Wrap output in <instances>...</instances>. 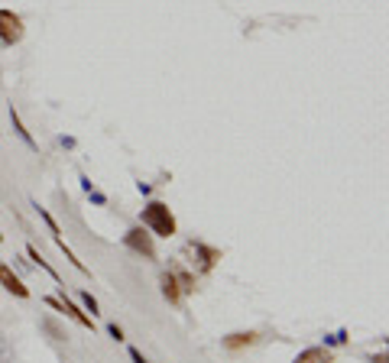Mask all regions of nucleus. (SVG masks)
Listing matches in <instances>:
<instances>
[{"label":"nucleus","mask_w":389,"mask_h":363,"mask_svg":"<svg viewBox=\"0 0 389 363\" xmlns=\"http://www.w3.org/2000/svg\"><path fill=\"white\" fill-rule=\"evenodd\" d=\"M292 363H331V350L328 347H305Z\"/></svg>","instance_id":"1a4fd4ad"},{"label":"nucleus","mask_w":389,"mask_h":363,"mask_svg":"<svg viewBox=\"0 0 389 363\" xmlns=\"http://www.w3.org/2000/svg\"><path fill=\"white\" fill-rule=\"evenodd\" d=\"M159 285H162V295H166V302H172V305H179L182 302V283H179V276L175 273H162L159 276Z\"/></svg>","instance_id":"0eeeda50"},{"label":"nucleus","mask_w":389,"mask_h":363,"mask_svg":"<svg viewBox=\"0 0 389 363\" xmlns=\"http://www.w3.org/2000/svg\"><path fill=\"white\" fill-rule=\"evenodd\" d=\"M10 127H13V133L20 140H23L26 143V149H40V146H36V140L30 137V130L23 127V121H20V113H16V107H10Z\"/></svg>","instance_id":"9d476101"},{"label":"nucleus","mask_w":389,"mask_h":363,"mask_svg":"<svg viewBox=\"0 0 389 363\" xmlns=\"http://www.w3.org/2000/svg\"><path fill=\"white\" fill-rule=\"evenodd\" d=\"M26 253H30V259H36V266H42V269H46V273L59 283V273H56L52 266H49V259H42V257H40V250H36V247H26Z\"/></svg>","instance_id":"9b49d317"},{"label":"nucleus","mask_w":389,"mask_h":363,"mask_svg":"<svg viewBox=\"0 0 389 363\" xmlns=\"http://www.w3.org/2000/svg\"><path fill=\"white\" fill-rule=\"evenodd\" d=\"M130 360H133V363H150V360H146V357L140 354V350H136V347H130Z\"/></svg>","instance_id":"a211bd4d"},{"label":"nucleus","mask_w":389,"mask_h":363,"mask_svg":"<svg viewBox=\"0 0 389 363\" xmlns=\"http://www.w3.org/2000/svg\"><path fill=\"white\" fill-rule=\"evenodd\" d=\"M23 16L13 10H0V46H16L23 39Z\"/></svg>","instance_id":"f03ea898"},{"label":"nucleus","mask_w":389,"mask_h":363,"mask_svg":"<svg viewBox=\"0 0 389 363\" xmlns=\"http://www.w3.org/2000/svg\"><path fill=\"white\" fill-rule=\"evenodd\" d=\"M140 221H143V227L150 230L152 237H172L175 230H179V224H175V214L169 211L166 202H150L143 208V214H140Z\"/></svg>","instance_id":"f257e3e1"},{"label":"nucleus","mask_w":389,"mask_h":363,"mask_svg":"<svg viewBox=\"0 0 389 363\" xmlns=\"http://www.w3.org/2000/svg\"><path fill=\"white\" fill-rule=\"evenodd\" d=\"M88 198H91V202H95V204H107V195H104V192H97V188H88Z\"/></svg>","instance_id":"2eb2a0df"},{"label":"nucleus","mask_w":389,"mask_h":363,"mask_svg":"<svg viewBox=\"0 0 389 363\" xmlns=\"http://www.w3.org/2000/svg\"><path fill=\"white\" fill-rule=\"evenodd\" d=\"M0 363H13V344L4 331H0Z\"/></svg>","instance_id":"f8f14e48"},{"label":"nucleus","mask_w":389,"mask_h":363,"mask_svg":"<svg viewBox=\"0 0 389 363\" xmlns=\"http://www.w3.org/2000/svg\"><path fill=\"white\" fill-rule=\"evenodd\" d=\"M0 285H4L7 292H13L16 299H30V289H26L23 279H20V276H16L7 263H0Z\"/></svg>","instance_id":"423d86ee"},{"label":"nucleus","mask_w":389,"mask_h":363,"mask_svg":"<svg viewBox=\"0 0 389 363\" xmlns=\"http://www.w3.org/2000/svg\"><path fill=\"white\" fill-rule=\"evenodd\" d=\"M344 340H347V334L337 331V334H331V338H325V344H344Z\"/></svg>","instance_id":"f3484780"},{"label":"nucleus","mask_w":389,"mask_h":363,"mask_svg":"<svg viewBox=\"0 0 389 363\" xmlns=\"http://www.w3.org/2000/svg\"><path fill=\"white\" fill-rule=\"evenodd\" d=\"M256 338H260V334H256V331H240V334H227V338H224V347H227V350H240V347H250V344H256Z\"/></svg>","instance_id":"6e6552de"},{"label":"nucleus","mask_w":389,"mask_h":363,"mask_svg":"<svg viewBox=\"0 0 389 363\" xmlns=\"http://www.w3.org/2000/svg\"><path fill=\"white\" fill-rule=\"evenodd\" d=\"M188 253L195 257L191 263H198L201 273H211V269H215V263L221 259V253H217L215 247H205L201 240H191V243H188Z\"/></svg>","instance_id":"20e7f679"},{"label":"nucleus","mask_w":389,"mask_h":363,"mask_svg":"<svg viewBox=\"0 0 389 363\" xmlns=\"http://www.w3.org/2000/svg\"><path fill=\"white\" fill-rule=\"evenodd\" d=\"M124 247L146 259H156V243H152V234L143 230V227H130L127 234H124Z\"/></svg>","instance_id":"7ed1b4c3"},{"label":"nucleus","mask_w":389,"mask_h":363,"mask_svg":"<svg viewBox=\"0 0 389 363\" xmlns=\"http://www.w3.org/2000/svg\"><path fill=\"white\" fill-rule=\"evenodd\" d=\"M46 305H49V308H56V312H65V315L75 318V321H78L81 328H91V315H85V312H81V308L75 305V302L68 299L65 292H62V299H46Z\"/></svg>","instance_id":"39448f33"},{"label":"nucleus","mask_w":389,"mask_h":363,"mask_svg":"<svg viewBox=\"0 0 389 363\" xmlns=\"http://www.w3.org/2000/svg\"><path fill=\"white\" fill-rule=\"evenodd\" d=\"M32 208H36V214H40V218H42V221H46V227H49V234H52V237H59V224H56V221H52V214H49V211H46V208H40V204H32Z\"/></svg>","instance_id":"ddd939ff"},{"label":"nucleus","mask_w":389,"mask_h":363,"mask_svg":"<svg viewBox=\"0 0 389 363\" xmlns=\"http://www.w3.org/2000/svg\"><path fill=\"white\" fill-rule=\"evenodd\" d=\"M107 334H111V338L117 340V344H120V340H124V331H120L117 324H107Z\"/></svg>","instance_id":"dca6fc26"},{"label":"nucleus","mask_w":389,"mask_h":363,"mask_svg":"<svg viewBox=\"0 0 389 363\" xmlns=\"http://www.w3.org/2000/svg\"><path fill=\"white\" fill-rule=\"evenodd\" d=\"M78 299H81V305L91 312V315H101V308H97V299L91 295V292H78Z\"/></svg>","instance_id":"4468645a"}]
</instances>
